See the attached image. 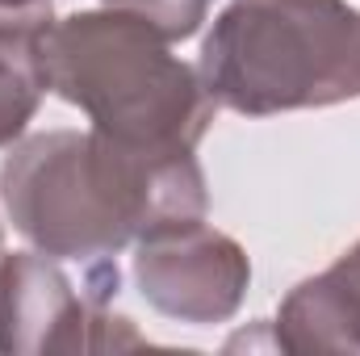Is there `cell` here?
<instances>
[{
	"label": "cell",
	"mask_w": 360,
	"mask_h": 356,
	"mask_svg": "<svg viewBox=\"0 0 360 356\" xmlns=\"http://www.w3.org/2000/svg\"><path fill=\"white\" fill-rule=\"evenodd\" d=\"M51 21L55 17L0 25V147H13L38 113V101L46 92L42 46Z\"/></svg>",
	"instance_id": "7"
},
{
	"label": "cell",
	"mask_w": 360,
	"mask_h": 356,
	"mask_svg": "<svg viewBox=\"0 0 360 356\" xmlns=\"http://www.w3.org/2000/svg\"><path fill=\"white\" fill-rule=\"evenodd\" d=\"M276 344L297 356L360 352V243L281 302Z\"/></svg>",
	"instance_id": "6"
},
{
	"label": "cell",
	"mask_w": 360,
	"mask_h": 356,
	"mask_svg": "<svg viewBox=\"0 0 360 356\" xmlns=\"http://www.w3.org/2000/svg\"><path fill=\"white\" fill-rule=\"evenodd\" d=\"M134 281L160 314L201 327L222 323L239 310L252 265L231 235L193 218L139 239Z\"/></svg>",
	"instance_id": "5"
},
{
	"label": "cell",
	"mask_w": 360,
	"mask_h": 356,
	"mask_svg": "<svg viewBox=\"0 0 360 356\" xmlns=\"http://www.w3.org/2000/svg\"><path fill=\"white\" fill-rule=\"evenodd\" d=\"M46 89L84 109L92 130L143 151H193L214 122L197 68L168 38L126 8H92L51 21Z\"/></svg>",
	"instance_id": "2"
},
{
	"label": "cell",
	"mask_w": 360,
	"mask_h": 356,
	"mask_svg": "<svg viewBox=\"0 0 360 356\" xmlns=\"http://www.w3.org/2000/svg\"><path fill=\"white\" fill-rule=\"evenodd\" d=\"M117 281L76 293L46 252L0 256V352L46 356V352H122L147 340L130 319L109 314L105 298Z\"/></svg>",
	"instance_id": "4"
},
{
	"label": "cell",
	"mask_w": 360,
	"mask_h": 356,
	"mask_svg": "<svg viewBox=\"0 0 360 356\" xmlns=\"http://www.w3.org/2000/svg\"><path fill=\"white\" fill-rule=\"evenodd\" d=\"M197 76L248 117L360 96V8L348 0H231L205 34Z\"/></svg>",
	"instance_id": "3"
},
{
	"label": "cell",
	"mask_w": 360,
	"mask_h": 356,
	"mask_svg": "<svg viewBox=\"0 0 360 356\" xmlns=\"http://www.w3.org/2000/svg\"><path fill=\"white\" fill-rule=\"evenodd\" d=\"M13 227L46 256L101 260L151 231L205 218L193 151H143L101 130H46L17 143L0 168Z\"/></svg>",
	"instance_id": "1"
},
{
	"label": "cell",
	"mask_w": 360,
	"mask_h": 356,
	"mask_svg": "<svg viewBox=\"0 0 360 356\" xmlns=\"http://www.w3.org/2000/svg\"><path fill=\"white\" fill-rule=\"evenodd\" d=\"M51 4L55 0H0V25H13V21H46V17H55Z\"/></svg>",
	"instance_id": "8"
}]
</instances>
